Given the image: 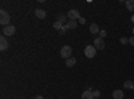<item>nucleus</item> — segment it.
<instances>
[{
    "label": "nucleus",
    "mask_w": 134,
    "mask_h": 99,
    "mask_svg": "<svg viewBox=\"0 0 134 99\" xmlns=\"http://www.w3.org/2000/svg\"><path fill=\"white\" fill-rule=\"evenodd\" d=\"M129 43H130L131 46H134V36H131V38L129 39Z\"/></svg>",
    "instance_id": "nucleus-23"
},
{
    "label": "nucleus",
    "mask_w": 134,
    "mask_h": 99,
    "mask_svg": "<svg viewBox=\"0 0 134 99\" xmlns=\"http://www.w3.org/2000/svg\"><path fill=\"white\" fill-rule=\"evenodd\" d=\"M93 96L97 99V98H99L100 96V91L99 90H93Z\"/></svg>",
    "instance_id": "nucleus-20"
},
{
    "label": "nucleus",
    "mask_w": 134,
    "mask_h": 99,
    "mask_svg": "<svg viewBox=\"0 0 134 99\" xmlns=\"http://www.w3.org/2000/svg\"><path fill=\"white\" fill-rule=\"evenodd\" d=\"M34 99H44V98H43L42 95H36V96H35V98H34Z\"/></svg>",
    "instance_id": "nucleus-24"
},
{
    "label": "nucleus",
    "mask_w": 134,
    "mask_h": 99,
    "mask_svg": "<svg viewBox=\"0 0 134 99\" xmlns=\"http://www.w3.org/2000/svg\"><path fill=\"white\" fill-rule=\"evenodd\" d=\"M67 30H69V27H67V24H63V27H62V30L59 31V34H60V35H64Z\"/></svg>",
    "instance_id": "nucleus-19"
},
{
    "label": "nucleus",
    "mask_w": 134,
    "mask_h": 99,
    "mask_svg": "<svg viewBox=\"0 0 134 99\" xmlns=\"http://www.w3.org/2000/svg\"><path fill=\"white\" fill-rule=\"evenodd\" d=\"M126 8L129 11H134V0H126Z\"/></svg>",
    "instance_id": "nucleus-15"
},
{
    "label": "nucleus",
    "mask_w": 134,
    "mask_h": 99,
    "mask_svg": "<svg viewBox=\"0 0 134 99\" xmlns=\"http://www.w3.org/2000/svg\"><path fill=\"white\" fill-rule=\"evenodd\" d=\"M71 54H72V48H71V46H69V44H66V46H63L62 48H60V56L63 58V59H70L71 58Z\"/></svg>",
    "instance_id": "nucleus-2"
},
{
    "label": "nucleus",
    "mask_w": 134,
    "mask_h": 99,
    "mask_svg": "<svg viewBox=\"0 0 134 99\" xmlns=\"http://www.w3.org/2000/svg\"><path fill=\"white\" fill-rule=\"evenodd\" d=\"M62 27H63V24L60 23V21H58V20L54 23V28H55V30H59V31H60V30H62Z\"/></svg>",
    "instance_id": "nucleus-16"
},
{
    "label": "nucleus",
    "mask_w": 134,
    "mask_h": 99,
    "mask_svg": "<svg viewBox=\"0 0 134 99\" xmlns=\"http://www.w3.org/2000/svg\"><path fill=\"white\" fill-rule=\"evenodd\" d=\"M131 21H133V23H134V15L131 16Z\"/></svg>",
    "instance_id": "nucleus-26"
},
{
    "label": "nucleus",
    "mask_w": 134,
    "mask_h": 99,
    "mask_svg": "<svg viewBox=\"0 0 134 99\" xmlns=\"http://www.w3.org/2000/svg\"><path fill=\"white\" fill-rule=\"evenodd\" d=\"M113 98L114 99H122L124 98V91L122 90H114L113 91Z\"/></svg>",
    "instance_id": "nucleus-9"
},
{
    "label": "nucleus",
    "mask_w": 134,
    "mask_h": 99,
    "mask_svg": "<svg viewBox=\"0 0 134 99\" xmlns=\"http://www.w3.org/2000/svg\"><path fill=\"white\" fill-rule=\"evenodd\" d=\"M85 55H86L87 58H94L95 55H97V48H95L93 44L86 46V48H85Z\"/></svg>",
    "instance_id": "nucleus-3"
},
{
    "label": "nucleus",
    "mask_w": 134,
    "mask_h": 99,
    "mask_svg": "<svg viewBox=\"0 0 134 99\" xmlns=\"http://www.w3.org/2000/svg\"><path fill=\"white\" fill-rule=\"evenodd\" d=\"M9 21H11L9 14L5 9H0V24L5 27V26H9Z\"/></svg>",
    "instance_id": "nucleus-1"
},
{
    "label": "nucleus",
    "mask_w": 134,
    "mask_h": 99,
    "mask_svg": "<svg viewBox=\"0 0 134 99\" xmlns=\"http://www.w3.org/2000/svg\"><path fill=\"white\" fill-rule=\"evenodd\" d=\"M97 50H103L105 48V40L102 39V38H97V39H94V44H93Z\"/></svg>",
    "instance_id": "nucleus-6"
},
{
    "label": "nucleus",
    "mask_w": 134,
    "mask_h": 99,
    "mask_svg": "<svg viewBox=\"0 0 134 99\" xmlns=\"http://www.w3.org/2000/svg\"><path fill=\"white\" fill-rule=\"evenodd\" d=\"M35 15H36L38 19H44L47 14H46V11H44V9H42V8H36V9H35Z\"/></svg>",
    "instance_id": "nucleus-8"
},
{
    "label": "nucleus",
    "mask_w": 134,
    "mask_h": 99,
    "mask_svg": "<svg viewBox=\"0 0 134 99\" xmlns=\"http://www.w3.org/2000/svg\"><path fill=\"white\" fill-rule=\"evenodd\" d=\"M78 21H79L81 24H85V23H86V20H85V18H82V16L79 18V20H78Z\"/></svg>",
    "instance_id": "nucleus-22"
},
{
    "label": "nucleus",
    "mask_w": 134,
    "mask_h": 99,
    "mask_svg": "<svg viewBox=\"0 0 134 99\" xmlns=\"http://www.w3.org/2000/svg\"><path fill=\"white\" fill-rule=\"evenodd\" d=\"M99 27H98V24H95V23H93L91 26H90V32L93 35H97V34H99Z\"/></svg>",
    "instance_id": "nucleus-10"
},
{
    "label": "nucleus",
    "mask_w": 134,
    "mask_h": 99,
    "mask_svg": "<svg viewBox=\"0 0 134 99\" xmlns=\"http://www.w3.org/2000/svg\"><path fill=\"white\" fill-rule=\"evenodd\" d=\"M67 18H69L70 20H79L81 18V14L78 9H70L69 14H67Z\"/></svg>",
    "instance_id": "nucleus-5"
},
{
    "label": "nucleus",
    "mask_w": 134,
    "mask_h": 99,
    "mask_svg": "<svg viewBox=\"0 0 134 99\" xmlns=\"http://www.w3.org/2000/svg\"><path fill=\"white\" fill-rule=\"evenodd\" d=\"M133 34H134V28H133Z\"/></svg>",
    "instance_id": "nucleus-27"
},
{
    "label": "nucleus",
    "mask_w": 134,
    "mask_h": 99,
    "mask_svg": "<svg viewBox=\"0 0 134 99\" xmlns=\"http://www.w3.org/2000/svg\"><path fill=\"white\" fill-rule=\"evenodd\" d=\"M106 36H107V32H106L105 30H100V31H99V38H102V39H105Z\"/></svg>",
    "instance_id": "nucleus-18"
},
{
    "label": "nucleus",
    "mask_w": 134,
    "mask_h": 99,
    "mask_svg": "<svg viewBox=\"0 0 134 99\" xmlns=\"http://www.w3.org/2000/svg\"><path fill=\"white\" fill-rule=\"evenodd\" d=\"M76 26H78L76 20H70V21H67V27H69V30H75Z\"/></svg>",
    "instance_id": "nucleus-14"
},
{
    "label": "nucleus",
    "mask_w": 134,
    "mask_h": 99,
    "mask_svg": "<svg viewBox=\"0 0 134 99\" xmlns=\"http://www.w3.org/2000/svg\"><path fill=\"white\" fill-rule=\"evenodd\" d=\"M66 19H67V15H59V16H58V21H60L62 24L66 21Z\"/></svg>",
    "instance_id": "nucleus-17"
},
{
    "label": "nucleus",
    "mask_w": 134,
    "mask_h": 99,
    "mask_svg": "<svg viewBox=\"0 0 134 99\" xmlns=\"http://www.w3.org/2000/svg\"><path fill=\"white\" fill-rule=\"evenodd\" d=\"M82 99H94V96H93V91H83V94H82Z\"/></svg>",
    "instance_id": "nucleus-12"
},
{
    "label": "nucleus",
    "mask_w": 134,
    "mask_h": 99,
    "mask_svg": "<svg viewBox=\"0 0 134 99\" xmlns=\"http://www.w3.org/2000/svg\"><path fill=\"white\" fill-rule=\"evenodd\" d=\"M3 35L4 36H12L15 32H16V27L15 26H12V24H9V26H5L4 28H3Z\"/></svg>",
    "instance_id": "nucleus-4"
},
{
    "label": "nucleus",
    "mask_w": 134,
    "mask_h": 99,
    "mask_svg": "<svg viewBox=\"0 0 134 99\" xmlns=\"http://www.w3.org/2000/svg\"><path fill=\"white\" fill-rule=\"evenodd\" d=\"M75 64H76V59H75L74 56H71L70 59L66 60V66H67V67H74Z\"/></svg>",
    "instance_id": "nucleus-11"
},
{
    "label": "nucleus",
    "mask_w": 134,
    "mask_h": 99,
    "mask_svg": "<svg viewBox=\"0 0 134 99\" xmlns=\"http://www.w3.org/2000/svg\"><path fill=\"white\" fill-rule=\"evenodd\" d=\"M119 42L122 43V44H127V43H129V39H127V38H125V36H122V38L119 39Z\"/></svg>",
    "instance_id": "nucleus-21"
},
{
    "label": "nucleus",
    "mask_w": 134,
    "mask_h": 99,
    "mask_svg": "<svg viewBox=\"0 0 134 99\" xmlns=\"http://www.w3.org/2000/svg\"><path fill=\"white\" fill-rule=\"evenodd\" d=\"M0 50H2V51L8 50V42H7V39H5L4 35L0 36Z\"/></svg>",
    "instance_id": "nucleus-7"
},
{
    "label": "nucleus",
    "mask_w": 134,
    "mask_h": 99,
    "mask_svg": "<svg viewBox=\"0 0 134 99\" xmlns=\"http://www.w3.org/2000/svg\"><path fill=\"white\" fill-rule=\"evenodd\" d=\"M86 90H87V91H93V87H91V86H87Z\"/></svg>",
    "instance_id": "nucleus-25"
},
{
    "label": "nucleus",
    "mask_w": 134,
    "mask_h": 99,
    "mask_svg": "<svg viewBox=\"0 0 134 99\" xmlns=\"http://www.w3.org/2000/svg\"><path fill=\"white\" fill-rule=\"evenodd\" d=\"M124 87L126 90H134V83L131 82V80H126L125 83H124Z\"/></svg>",
    "instance_id": "nucleus-13"
}]
</instances>
